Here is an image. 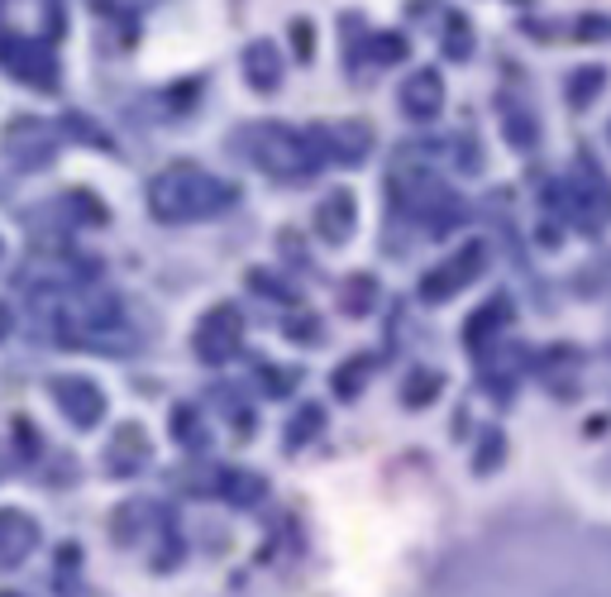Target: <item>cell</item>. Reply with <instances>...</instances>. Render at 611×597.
Masks as SVG:
<instances>
[{
  "mask_svg": "<svg viewBox=\"0 0 611 597\" xmlns=\"http://www.w3.org/2000/svg\"><path fill=\"white\" fill-rule=\"evenodd\" d=\"M239 344H244V316H239V306H230V302L211 306L206 316H201L196 334H191V350H196V358L211 368L230 364V358L239 354Z\"/></svg>",
  "mask_w": 611,
  "mask_h": 597,
  "instance_id": "277c9868",
  "label": "cell"
},
{
  "mask_svg": "<svg viewBox=\"0 0 611 597\" xmlns=\"http://www.w3.org/2000/svg\"><path fill=\"white\" fill-rule=\"evenodd\" d=\"M58 153V135L53 125H43L39 115H20L5 125V158L10 167H20V173H39V167L53 163Z\"/></svg>",
  "mask_w": 611,
  "mask_h": 597,
  "instance_id": "5b68a950",
  "label": "cell"
},
{
  "mask_svg": "<svg viewBox=\"0 0 611 597\" xmlns=\"http://www.w3.org/2000/svg\"><path fill=\"white\" fill-rule=\"evenodd\" d=\"M320 425H326V406L306 402V406H302V416H296V421L287 425V445H292V449H302V440L320 435Z\"/></svg>",
  "mask_w": 611,
  "mask_h": 597,
  "instance_id": "ac0fdd59",
  "label": "cell"
},
{
  "mask_svg": "<svg viewBox=\"0 0 611 597\" xmlns=\"http://www.w3.org/2000/svg\"><path fill=\"white\" fill-rule=\"evenodd\" d=\"M368 368H373V358H368V354L340 364V368H334V392H340V397H358V392H364V382H368Z\"/></svg>",
  "mask_w": 611,
  "mask_h": 597,
  "instance_id": "e0dca14e",
  "label": "cell"
},
{
  "mask_svg": "<svg viewBox=\"0 0 611 597\" xmlns=\"http://www.w3.org/2000/svg\"><path fill=\"white\" fill-rule=\"evenodd\" d=\"M220 483H225V497H230L234 507H254V501L263 497V487H268L258 473H244V469H225Z\"/></svg>",
  "mask_w": 611,
  "mask_h": 597,
  "instance_id": "2e32d148",
  "label": "cell"
},
{
  "mask_svg": "<svg viewBox=\"0 0 611 597\" xmlns=\"http://www.w3.org/2000/svg\"><path fill=\"white\" fill-rule=\"evenodd\" d=\"M287 334H292L296 344H320V320L316 316H296L292 326H287Z\"/></svg>",
  "mask_w": 611,
  "mask_h": 597,
  "instance_id": "f546056e",
  "label": "cell"
},
{
  "mask_svg": "<svg viewBox=\"0 0 611 597\" xmlns=\"http://www.w3.org/2000/svg\"><path fill=\"white\" fill-rule=\"evenodd\" d=\"M244 77L254 91H272L282 81V63H278V48H272L268 39L249 43L244 48Z\"/></svg>",
  "mask_w": 611,
  "mask_h": 597,
  "instance_id": "4fadbf2b",
  "label": "cell"
},
{
  "mask_svg": "<svg viewBox=\"0 0 611 597\" xmlns=\"http://www.w3.org/2000/svg\"><path fill=\"white\" fill-rule=\"evenodd\" d=\"M483 258H487L483 244H463L454 258H445L440 268H430L421 278V302H449V296H459V287H469L483 272Z\"/></svg>",
  "mask_w": 611,
  "mask_h": 597,
  "instance_id": "ba28073f",
  "label": "cell"
},
{
  "mask_svg": "<svg viewBox=\"0 0 611 597\" xmlns=\"http://www.w3.org/2000/svg\"><path fill=\"white\" fill-rule=\"evenodd\" d=\"M48 397L58 402V411L67 416L77 430H96L105 416V392L96 388L91 378H77V373H63L48 382Z\"/></svg>",
  "mask_w": 611,
  "mask_h": 597,
  "instance_id": "52a82bcc",
  "label": "cell"
},
{
  "mask_svg": "<svg viewBox=\"0 0 611 597\" xmlns=\"http://www.w3.org/2000/svg\"><path fill=\"white\" fill-rule=\"evenodd\" d=\"M306 135L320 149V158H340L349 167H358L373 153V129L364 119H326V125H310Z\"/></svg>",
  "mask_w": 611,
  "mask_h": 597,
  "instance_id": "8992f818",
  "label": "cell"
},
{
  "mask_svg": "<svg viewBox=\"0 0 611 597\" xmlns=\"http://www.w3.org/2000/svg\"><path fill=\"white\" fill-rule=\"evenodd\" d=\"M239 139H244V153L254 158V167H263L268 177H282V182H302L326 163L306 129L278 125V119L272 125H249Z\"/></svg>",
  "mask_w": 611,
  "mask_h": 597,
  "instance_id": "7a4b0ae2",
  "label": "cell"
},
{
  "mask_svg": "<svg viewBox=\"0 0 611 597\" xmlns=\"http://www.w3.org/2000/svg\"><path fill=\"white\" fill-rule=\"evenodd\" d=\"M249 287H254V292H263V296H272V302H296V292L287 282H278L272 278V272H263V268H254L249 272Z\"/></svg>",
  "mask_w": 611,
  "mask_h": 597,
  "instance_id": "603a6c76",
  "label": "cell"
},
{
  "mask_svg": "<svg viewBox=\"0 0 611 597\" xmlns=\"http://www.w3.org/2000/svg\"><path fill=\"white\" fill-rule=\"evenodd\" d=\"M501 129H507L511 149H521V153L535 143V119L525 115V111H517V105H507V111H501Z\"/></svg>",
  "mask_w": 611,
  "mask_h": 597,
  "instance_id": "d6986e66",
  "label": "cell"
},
{
  "mask_svg": "<svg viewBox=\"0 0 611 597\" xmlns=\"http://www.w3.org/2000/svg\"><path fill=\"white\" fill-rule=\"evenodd\" d=\"M449 29H454V34H449L445 53H449V58H469V53H473V34H469V20H459V15H454V20H449Z\"/></svg>",
  "mask_w": 611,
  "mask_h": 597,
  "instance_id": "83f0119b",
  "label": "cell"
},
{
  "mask_svg": "<svg viewBox=\"0 0 611 597\" xmlns=\"http://www.w3.org/2000/svg\"><path fill=\"white\" fill-rule=\"evenodd\" d=\"M239 201V187L225 177L206 173L196 163H173L149 182V211L163 225H187V220H211V215L230 211Z\"/></svg>",
  "mask_w": 611,
  "mask_h": 597,
  "instance_id": "6da1fadb",
  "label": "cell"
},
{
  "mask_svg": "<svg viewBox=\"0 0 611 597\" xmlns=\"http://www.w3.org/2000/svg\"><path fill=\"white\" fill-rule=\"evenodd\" d=\"M602 91H607V67L588 63V67L573 72V81H569V101H573V111H588V105H593Z\"/></svg>",
  "mask_w": 611,
  "mask_h": 597,
  "instance_id": "5bb4252c",
  "label": "cell"
},
{
  "mask_svg": "<svg viewBox=\"0 0 611 597\" xmlns=\"http://www.w3.org/2000/svg\"><path fill=\"white\" fill-rule=\"evenodd\" d=\"M354 211H358L354 191H330L316 211V234L326 239V244H344V239L354 234Z\"/></svg>",
  "mask_w": 611,
  "mask_h": 597,
  "instance_id": "8fae6325",
  "label": "cell"
},
{
  "mask_svg": "<svg viewBox=\"0 0 611 597\" xmlns=\"http://www.w3.org/2000/svg\"><path fill=\"white\" fill-rule=\"evenodd\" d=\"M402 111L411 119H435L440 111H445V77H440L435 67L411 72L406 87H402Z\"/></svg>",
  "mask_w": 611,
  "mask_h": 597,
  "instance_id": "9c48e42d",
  "label": "cell"
},
{
  "mask_svg": "<svg viewBox=\"0 0 611 597\" xmlns=\"http://www.w3.org/2000/svg\"><path fill=\"white\" fill-rule=\"evenodd\" d=\"M0 597H20V593H0Z\"/></svg>",
  "mask_w": 611,
  "mask_h": 597,
  "instance_id": "1f68e13d",
  "label": "cell"
},
{
  "mask_svg": "<svg viewBox=\"0 0 611 597\" xmlns=\"http://www.w3.org/2000/svg\"><path fill=\"white\" fill-rule=\"evenodd\" d=\"M0 67L34 91H58V58L48 48V39H29V34L0 39Z\"/></svg>",
  "mask_w": 611,
  "mask_h": 597,
  "instance_id": "3957f363",
  "label": "cell"
},
{
  "mask_svg": "<svg viewBox=\"0 0 611 597\" xmlns=\"http://www.w3.org/2000/svg\"><path fill=\"white\" fill-rule=\"evenodd\" d=\"M607 34H611L607 15H583L578 24H573V39H578V43H597V39H607Z\"/></svg>",
  "mask_w": 611,
  "mask_h": 597,
  "instance_id": "4316f807",
  "label": "cell"
},
{
  "mask_svg": "<svg viewBox=\"0 0 611 597\" xmlns=\"http://www.w3.org/2000/svg\"><path fill=\"white\" fill-rule=\"evenodd\" d=\"M501 449H507L501 430H483V454L473 459V473H493V463H501Z\"/></svg>",
  "mask_w": 611,
  "mask_h": 597,
  "instance_id": "cb8c5ba5",
  "label": "cell"
},
{
  "mask_svg": "<svg viewBox=\"0 0 611 597\" xmlns=\"http://www.w3.org/2000/svg\"><path fill=\"white\" fill-rule=\"evenodd\" d=\"M440 388H445V378L430 373V368H421V373H416V378L402 388V402H406V406H425V402L440 397Z\"/></svg>",
  "mask_w": 611,
  "mask_h": 597,
  "instance_id": "ffe728a7",
  "label": "cell"
},
{
  "mask_svg": "<svg viewBox=\"0 0 611 597\" xmlns=\"http://www.w3.org/2000/svg\"><path fill=\"white\" fill-rule=\"evenodd\" d=\"M406 53H411V48H406L402 34H378V39H373V58H378V63H402Z\"/></svg>",
  "mask_w": 611,
  "mask_h": 597,
  "instance_id": "484cf974",
  "label": "cell"
},
{
  "mask_svg": "<svg viewBox=\"0 0 611 597\" xmlns=\"http://www.w3.org/2000/svg\"><path fill=\"white\" fill-rule=\"evenodd\" d=\"M173 435L182 440V445H201V411L196 406H177L173 411Z\"/></svg>",
  "mask_w": 611,
  "mask_h": 597,
  "instance_id": "7402d4cb",
  "label": "cell"
},
{
  "mask_svg": "<svg viewBox=\"0 0 611 597\" xmlns=\"http://www.w3.org/2000/svg\"><path fill=\"white\" fill-rule=\"evenodd\" d=\"M39 545V525L24 511H0V569H15Z\"/></svg>",
  "mask_w": 611,
  "mask_h": 597,
  "instance_id": "30bf717a",
  "label": "cell"
},
{
  "mask_svg": "<svg viewBox=\"0 0 611 597\" xmlns=\"http://www.w3.org/2000/svg\"><path fill=\"white\" fill-rule=\"evenodd\" d=\"M263 392H268V397H287V392L296 388V368H263Z\"/></svg>",
  "mask_w": 611,
  "mask_h": 597,
  "instance_id": "d4e9b609",
  "label": "cell"
},
{
  "mask_svg": "<svg viewBox=\"0 0 611 597\" xmlns=\"http://www.w3.org/2000/svg\"><path fill=\"white\" fill-rule=\"evenodd\" d=\"M10 330H15V310L10 302H0V340H10Z\"/></svg>",
  "mask_w": 611,
  "mask_h": 597,
  "instance_id": "4dcf8cb0",
  "label": "cell"
},
{
  "mask_svg": "<svg viewBox=\"0 0 611 597\" xmlns=\"http://www.w3.org/2000/svg\"><path fill=\"white\" fill-rule=\"evenodd\" d=\"M143 463H149V435H143L139 425H119L111 440V454H105V469L129 478L135 469H143Z\"/></svg>",
  "mask_w": 611,
  "mask_h": 597,
  "instance_id": "7c38bea8",
  "label": "cell"
},
{
  "mask_svg": "<svg viewBox=\"0 0 611 597\" xmlns=\"http://www.w3.org/2000/svg\"><path fill=\"white\" fill-rule=\"evenodd\" d=\"M373 292H378V282L368 278V272H358V278L344 282V296H349L344 306H349V316H364V310L373 306Z\"/></svg>",
  "mask_w": 611,
  "mask_h": 597,
  "instance_id": "44dd1931",
  "label": "cell"
},
{
  "mask_svg": "<svg viewBox=\"0 0 611 597\" xmlns=\"http://www.w3.org/2000/svg\"><path fill=\"white\" fill-rule=\"evenodd\" d=\"M607 135H611V129H607Z\"/></svg>",
  "mask_w": 611,
  "mask_h": 597,
  "instance_id": "d6a6232c",
  "label": "cell"
},
{
  "mask_svg": "<svg viewBox=\"0 0 611 597\" xmlns=\"http://www.w3.org/2000/svg\"><path fill=\"white\" fill-rule=\"evenodd\" d=\"M292 48H296V58L316 53V24H310V20H292Z\"/></svg>",
  "mask_w": 611,
  "mask_h": 597,
  "instance_id": "f1b7e54d",
  "label": "cell"
},
{
  "mask_svg": "<svg viewBox=\"0 0 611 597\" xmlns=\"http://www.w3.org/2000/svg\"><path fill=\"white\" fill-rule=\"evenodd\" d=\"M507 320H511V306H507V302H487V306L469 320V326H463V340H469V350H483L487 330L497 334V326H507Z\"/></svg>",
  "mask_w": 611,
  "mask_h": 597,
  "instance_id": "9a60e30c",
  "label": "cell"
}]
</instances>
